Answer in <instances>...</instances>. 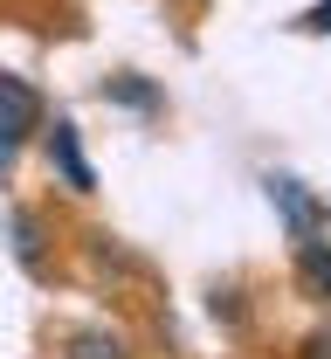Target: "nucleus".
<instances>
[{
    "mask_svg": "<svg viewBox=\"0 0 331 359\" xmlns=\"http://www.w3.org/2000/svg\"><path fill=\"white\" fill-rule=\"evenodd\" d=\"M262 187H269V201H276V215L290 222V235H297V242H311L318 228H331V208H325V201H311L290 173H269Z\"/></svg>",
    "mask_w": 331,
    "mask_h": 359,
    "instance_id": "f257e3e1",
    "label": "nucleus"
},
{
    "mask_svg": "<svg viewBox=\"0 0 331 359\" xmlns=\"http://www.w3.org/2000/svg\"><path fill=\"white\" fill-rule=\"evenodd\" d=\"M48 159H55V173H62L69 194H97V173H90V159H83V138H76L69 118H55V132H48Z\"/></svg>",
    "mask_w": 331,
    "mask_h": 359,
    "instance_id": "f03ea898",
    "label": "nucleus"
},
{
    "mask_svg": "<svg viewBox=\"0 0 331 359\" xmlns=\"http://www.w3.org/2000/svg\"><path fill=\"white\" fill-rule=\"evenodd\" d=\"M0 125L14 138H28L35 125H42V97L21 83V76H0Z\"/></svg>",
    "mask_w": 331,
    "mask_h": 359,
    "instance_id": "7ed1b4c3",
    "label": "nucleus"
},
{
    "mask_svg": "<svg viewBox=\"0 0 331 359\" xmlns=\"http://www.w3.org/2000/svg\"><path fill=\"white\" fill-rule=\"evenodd\" d=\"M297 283L318 297V304H331V242H297Z\"/></svg>",
    "mask_w": 331,
    "mask_h": 359,
    "instance_id": "20e7f679",
    "label": "nucleus"
},
{
    "mask_svg": "<svg viewBox=\"0 0 331 359\" xmlns=\"http://www.w3.org/2000/svg\"><path fill=\"white\" fill-rule=\"evenodd\" d=\"M104 97H111V104H132V111H159V90L139 83V76H111V83H104Z\"/></svg>",
    "mask_w": 331,
    "mask_h": 359,
    "instance_id": "39448f33",
    "label": "nucleus"
},
{
    "mask_svg": "<svg viewBox=\"0 0 331 359\" xmlns=\"http://www.w3.org/2000/svg\"><path fill=\"white\" fill-rule=\"evenodd\" d=\"M69 346H76V359H132V346L118 332H76Z\"/></svg>",
    "mask_w": 331,
    "mask_h": 359,
    "instance_id": "423d86ee",
    "label": "nucleus"
},
{
    "mask_svg": "<svg viewBox=\"0 0 331 359\" xmlns=\"http://www.w3.org/2000/svg\"><path fill=\"white\" fill-rule=\"evenodd\" d=\"M14 249H21V263H28V269L42 263V235H35V215H14Z\"/></svg>",
    "mask_w": 331,
    "mask_h": 359,
    "instance_id": "0eeeda50",
    "label": "nucleus"
},
{
    "mask_svg": "<svg viewBox=\"0 0 331 359\" xmlns=\"http://www.w3.org/2000/svg\"><path fill=\"white\" fill-rule=\"evenodd\" d=\"M304 35H331V0H318V7H304Z\"/></svg>",
    "mask_w": 331,
    "mask_h": 359,
    "instance_id": "6e6552de",
    "label": "nucleus"
},
{
    "mask_svg": "<svg viewBox=\"0 0 331 359\" xmlns=\"http://www.w3.org/2000/svg\"><path fill=\"white\" fill-rule=\"evenodd\" d=\"M297 359H331V332H311V339H304V353Z\"/></svg>",
    "mask_w": 331,
    "mask_h": 359,
    "instance_id": "1a4fd4ad",
    "label": "nucleus"
},
{
    "mask_svg": "<svg viewBox=\"0 0 331 359\" xmlns=\"http://www.w3.org/2000/svg\"><path fill=\"white\" fill-rule=\"evenodd\" d=\"M14 152H21V138H14V132H7V125H0V173L14 166Z\"/></svg>",
    "mask_w": 331,
    "mask_h": 359,
    "instance_id": "9d476101",
    "label": "nucleus"
}]
</instances>
